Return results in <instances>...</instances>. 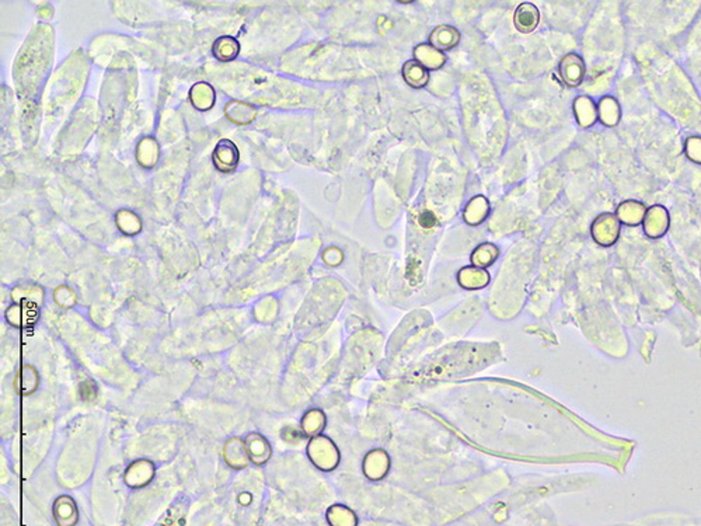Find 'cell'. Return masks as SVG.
Returning <instances> with one entry per match:
<instances>
[{"instance_id":"18","label":"cell","mask_w":701,"mask_h":526,"mask_svg":"<svg viewBox=\"0 0 701 526\" xmlns=\"http://www.w3.org/2000/svg\"><path fill=\"white\" fill-rule=\"evenodd\" d=\"M11 298L18 305H31V306L38 308V305H41V302L44 299V294H42V289L39 287L23 285V287H18L13 291Z\"/></svg>"},{"instance_id":"21","label":"cell","mask_w":701,"mask_h":526,"mask_svg":"<svg viewBox=\"0 0 701 526\" xmlns=\"http://www.w3.org/2000/svg\"><path fill=\"white\" fill-rule=\"evenodd\" d=\"M497 256H498V249L491 243H484L474 250L472 260L476 265L487 267L495 261Z\"/></svg>"},{"instance_id":"4","label":"cell","mask_w":701,"mask_h":526,"mask_svg":"<svg viewBox=\"0 0 701 526\" xmlns=\"http://www.w3.org/2000/svg\"><path fill=\"white\" fill-rule=\"evenodd\" d=\"M155 477V466L149 461H137L131 463L124 475L125 484L131 489L148 486Z\"/></svg>"},{"instance_id":"23","label":"cell","mask_w":701,"mask_h":526,"mask_svg":"<svg viewBox=\"0 0 701 526\" xmlns=\"http://www.w3.org/2000/svg\"><path fill=\"white\" fill-rule=\"evenodd\" d=\"M419 223H421V226H424V227L429 229V227L435 226V223H436V218H435V215H434L432 212H429V211H424V212L419 215Z\"/></svg>"},{"instance_id":"19","label":"cell","mask_w":701,"mask_h":526,"mask_svg":"<svg viewBox=\"0 0 701 526\" xmlns=\"http://www.w3.org/2000/svg\"><path fill=\"white\" fill-rule=\"evenodd\" d=\"M620 106L613 97H605L599 103V110H598V117L600 118L602 124L607 127H614L620 121Z\"/></svg>"},{"instance_id":"13","label":"cell","mask_w":701,"mask_h":526,"mask_svg":"<svg viewBox=\"0 0 701 526\" xmlns=\"http://www.w3.org/2000/svg\"><path fill=\"white\" fill-rule=\"evenodd\" d=\"M39 384V375L31 365H24L15 375L14 389L21 396H28L37 390Z\"/></svg>"},{"instance_id":"1","label":"cell","mask_w":701,"mask_h":526,"mask_svg":"<svg viewBox=\"0 0 701 526\" xmlns=\"http://www.w3.org/2000/svg\"><path fill=\"white\" fill-rule=\"evenodd\" d=\"M593 240L600 246H612L620 234V220L612 213H602L598 216L591 227Z\"/></svg>"},{"instance_id":"16","label":"cell","mask_w":701,"mask_h":526,"mask_svg":"<svg viewBox=\"0 0 701 526\" xmlns=\"http://www.w3.org/2000/svg\"><path fill=\"white\" fill-rule=\"evenodd\" d=\"M403 77L408 86L412 89H422L429 82L428 69L424 68L417 61H408L403 66Z\"/></svg>"},{"instance_id":"5","label":"cell","mask_w":701,"mask_h":526,"mask_svg":"<svg viewBox=\"0 0 701 526\" xmlns=\"http://www.w3.org/2000/svg\"><path fill=\"white\" fill-rule=\"evenodd\" d=\"M223 459L226 465L234 470H241L248 466L250 458L244 441L240 438L229 439L223 446Z\"/></svg>"},{"instance_id":"22","label":"cell","mask_w":701,"mask_h":526,"mask_svg":"<svg viewBox=\"0 0 701 526\" xmlns=\"http://www.w3.org/2000/svg\"><path fill=\"white\" fill-rule=\"evenodd\" d=\"M686 155L695 163L701 165V138L692 137L686 141Z\"/></svg>"},{"instance_id":"17","label":"cell","mask_w":701,"mask_h":526,"mask_svg":"<svg viewBox=\"0 0 701 526\" xmlns=\"http://www.w3.org/2000/svg\"><path fill=\"white\" fill-rule=\"evenodd\" d=\"M574 111H575V117H576L578 124L583 128L592 127L598 120L596 106L589 97H585V96L578 97L574 103Z\"/></svg>"},{"instance_id":"20","label":"cell","mask_w":701,"mask_h":526,"mask_svg":"<svg viewBox=\"0 0 701 526\" xmlns=\"http://www.w3.org/2000/svg\"><path fill=\"white\" fill-rule=\"evenodd\" d=\"M488 280H490V275L484 270H480V268L469 267V268L462 270L459 274V282L462 284V287L469 288V289L483 288L484 285H487Z\"/></svg>"},{"instance_id":"9","label":"cell","mask_w":701,"mask_h":526,"mask_svg":"<svg viewBox=\"0 0 701 526\" xmlns=\"http://www.w3.org/2000/svg\"><path fill=\"white\" fill-rule=\"evenodd\" d=\"M459 41H460L459 30L446 24L436 27L429 37V44L436 49H439L441 52L455 48L459 44Z\"/></svg>"},{"instance_id":"14","label":"cell","mask_w":701,"mask_h":526,"mask_svg":"<svg viewBox=\"0 0 701 526\" xmlns=\"http://www.w3.org/2000/svg\"><path fill=\"white\" fill-rule=\"evenodd\" d=\"M488 212H490V203H488L487 198L483 195H477V196L472 198L469 201V203L466 205L463 218L469 225L476 226V225H480L481 222L486 220V218L488 216Z\"/></svg>"},{"instance_id":"8","label":"cell","mask_w":701,"mask_h":526,"mask_svg":"<svg viewBox=\"0 0 701 526\" xmlns=\"http://www.w3.org/2000/svg\"><path fill=\"white\" fill-rule=\"evenodd\" d=\"M246 449L250 458V462H253L257 466H261L268 462L271 458V445L267 441L265 437L260 434H248L244 439Z\"/></svg>"},{"instance_id":"2","label":"cell","mask_w":701,"mask_h":526,"mask_svg":"<svg viewBox=\"0 0 701 526\" xmlns=\"http://www.w3.org/2000/svg\"><path fill=\"white\" fill-rule=\"evenodd\" d=\"M562 82L569 87H576L582 83L585 76L583 59L576 54L565 55L558 66Z\"/></svg>"},{"instance_id":"6","label":"cell","mask_w":701,"mask_h":526,"mask_svg":"<svg viewBox=\"0 0 701 526\" xmlns=\"http://www.w3.org/2000/svg\"><path fill=\"white\" fill-rule=\"evenodd\" d=\"M52 514L58 526H75L79 521L77 506L69 496H61L55 500Z\"/></svg>"},{"instance_id":"7","label":"cell","mask_w":701,"mask_h":526,"mask_svg":"<svg viewBox=\"0 0 701 526\" xmlns=\"http://www.w3.org/2000/svg\"><path fill=\"white\" fill-rule=\"evenodd\" d=\"M37 319H38L37 306L15 303L6 311V320L13 327H18V329L31 327L32 325H35Z\"/></svg>"},{"instance_id":"11","label":"cell","mask_w":701,"mask_h":526,"mask_svg":"<svg viewBox=\"0 0 701 526\" xmlns=\"http://www.w3.org/2000/svg\"><path fill=\"white\" fill-rule=\"evenodd\" d=\"M538 21H540V13L533 3L526 1L518 6L514 15V23L518 31L529 34L537 27Z\"/></svg>"},{"instance_id":"15","label":"cell","mask_w":701,"mask_h":526,"mask_svg":"<svg viewBox=\"0 0 701 526\" xmlns=\"http://www.w3.org/2000/svg\"><path fill=\"white\" fill-rule=\"evenodd\" d=\"M239 154L230 141H220L213 152V162L220 170H230L236 166Z\"/></svg>"},{"instance_id":"12","label":"cell","mask_w":701,"mask_h":526,"mask_svg":"<svg viewBox=\"0 0 701 526\" xmlns=\"http://www.w3.org/2000/svg\"><path fill=\"white\" fill-rule=\"evenodd\" d=\"M645 213H647V208L640 201L630 199V201L620 203L617 208L619 220L623 222L624 225H629V226H636V225L641 223L645 218Z\"/></svg>"},{"instance_id":"3","label":"cell","mask_w":701,"mask_h":526,"mask_svg":"<svg viewBox=\"0 0 701 526\" xmlns=\"http://www.w3.org/2000/svg\"><path fill=\"white\" fill-rule=\"evenodd\" d=\"M643 225H644V232L650 237L657 239L664 236L669 229V213L667 208H664L662 205H654L650 209H647Z\"/></svg>"},{"instance_id":"10","label":"cell","mask_w":701,"mask_h":526,"mask_svg":"<svg viewBox=\"0 0 701 526\" xmlns=\"http://www.w3.org/2000/svg\"><path fill=\"white\" fill-rule=\"evenodd\" d=\"M414 56L418 63H421L428 70H436L443 66L446 58L443 52L432 46L431 44H419L414 49Z\"/></svg>"}]
</instances>
